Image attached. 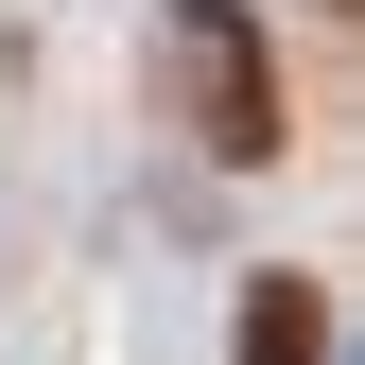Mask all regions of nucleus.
Wrapping results in <instances>:
<instances>
[{"label":"nucleus","instance_id":"f257e3e1","mask_svg":"<svg viewBox=\"0 0 365 365\" xmlns=\"http://www.w3.org/2000/svg\"><path fill=\"white\" fill-rule=\"evenodd\" d=\"M174 70H192V105H209V157H279V87H261V35L244 18H192Z\"/></svg>","mask_w":365,"mask_h":365},{"label":"nucleus","instance_id":"f03ea898","mask_svg":"<svg viewBox=\"0 0 365 365\" xmlns=\"http://www.w3.org/2000/svg\"><path fill=\"white\" fill-rule=\"evenodd\" d=\"M244 365H331V279H313V261H279V279L244 296Z\"/></svg>","mask_w":365,"mask_h":365}]
</instances>
